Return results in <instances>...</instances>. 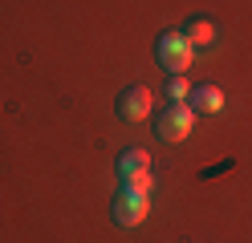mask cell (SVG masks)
Instances as JSON below:
<instances>
[{
  "mask_svg": "<svg viewBox=\"0 0 252 243\" xmlns=\"http://www.w3.org/2000/svg\"><path fill=\"white\" fill-rule=\"evenodd\" d=\"M171 102H187V97H191V85H187L183 81V73H171V81H167V89H163Z\"/></svg>",
  "mask_w": 252,
  "mask_h": 243,
  "instance_id": "8",
  "label": "cell"
},
{
  "mask_svg": "<svg viewBox=\"0 0 252 243\" xmlns=\"http://www.w3.org/2000/svg\"><path fill=\"white\" fill-rule=\"evenodd\" d=\"M114 170H118V178H134V174H147V170H151V154L143 150V146H126V150L114 158Z\"/></svg>",
  "mask_w": 252,
  "mask_h": 243,
  "instance_id": "5",
  "label": "cell"
},
{
  "mask_svg": "<svg viewBox=\"0 0 252 243\" xmlns=\"http://www.w3.org/2000/svg\"><path fill=\"white\" fill-rule=\"evenodd\" d=\"M187 41H191V49H199V45H212L216 41V25H212V16H187V25L179 28Z\"/></svg>",
  "mask_w": 252,
  "mask_h": 243,
  "instance_id": "7",
  "label": "cell"
},
{
  "mask_svg": "<svg viewBox=\"0 0 252 243\" xmlns=\"http://www.w3.org/2000/svg\"><path fill=\"white\" fill-rule=\"evenodd\" d=\"M122 187L126 190H138V194H151V187H155L151 183V170L147 174H134V178H122Z\"/></svg>",
  "mask_w": 252,
  "mask_h": 243,
  "instance_id": "9",
  "label": "cell"
},
{
  "mask_svg": "<svg viewBox=\"0 0 252 243\" xmlns=\"http://www.w3.org/2000/svg\"><path fill=\"white\" fill-rule=\"evenodd\" d=\"M187 106H191L195 113H220V109H224V89L212 85V81H203V85H195V89H191Z\"/></svg>",
  "mask_w": 252,
  "mask_h": 243,
  "instance_id": "6",
  "label": "cell"
},
{
  "mask_svg": "<svg viewBox=\"0 0 252 243\" xmlns=\"http://www.w3.org/2000/svg\"><path fill=\"white\" fill-rule=\"evenodd\" d=\"M147 211H151V194H138V190H118L114 194V203H110V219H114L118 227H138L147 219Z\"/></svg>",
  "mask_w": 252,
  "mask_h": 243,
  "instance_id": "3",
  "label": "cell"
},
{
  "mask_svg": "<svg viewBox=\"0 0 252 243\" xmlns=\"http://www.w3.org/2000/svg\"><path fill=\"white\" fill-rule=\"evenodd\" d=\"M151 89L147 85H126V89H118V97H114V113L122 122H143L147 113H151Z\"/></svg>",
  "mask_w": 252,
  "mask_h": 243,
  "instance_id": "4",
  "label": "cell"
},
{
  "mask_svg": "<svg viewBox=\"0 0 252 243\" xmlns=\"http://www.w3.org/2000/svg\"><path fill=\"white\" fill-rule=\"evenodd\" d=\"M155 61H159L167 73H183V69H191L195 49H191V41H187L183 32H159V37H155Z\"/></svg>",
  "mask_w": 252,
  "mask_h": 243,
  "instance_id": "1",
  "label": "cell"
},
{
  "mask_svg": "<svg viewBox=\"0 0 252 243\" xmlns=\"http://www.w3.org/2000/svg\"><path fill=\"white\" fill-rule=\"evenodd\" d=\"M195 126V109L187 102H171L167 109H159V122H155V138L159 142H183Z\"/></svg>",
  "mask_w": 252,
  "mask_h": 243,
  "instance_id": "2",
  "label": "cell"
}]
</instances>
